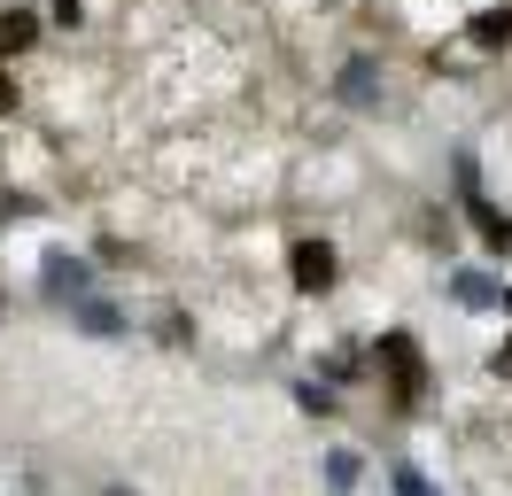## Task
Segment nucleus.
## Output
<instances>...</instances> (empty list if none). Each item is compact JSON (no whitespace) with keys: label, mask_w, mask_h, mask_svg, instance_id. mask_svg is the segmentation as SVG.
Listing matches in <instances>:
<instances>
[{"label":"nucleus","mask_w":512,"mask_h":496,"mask_svg":"<svg viewBox=\"0 0 512 496\" xmlns=\"http://www.w3.org/2000/svg\"><path fill=\"white\" fill-rule=\"evenodd\" d=\"M295 287H303V295H326V287H334V248L326 241L295 248Z\"/></svg>","instance_id":"f257e3e1"},{"label":"nucleus","mask_w":512,"mask_h":496,"mask_svg":"<svg viewBox=\"0 0 512 496\" xmlns=\"http://www.w3.org/2000/svg\"><path fill=\"white\" fill-rule=\"evenodd\" d=\"M450 295H458V303H474V310H489L505 287H497V279H481V272H458V279H450Z\"/></svg>","instance_id":"f03ea898"},{"label":"nucleus","mask_w":512,"mask_h":496,"mask_svg":"<svg viewBox=\"0 0 512 496\" xmlns=\"http://www.w3.org/2000/svg\"><path fill=\"white\" fill-rule=\"evenodd\" d=\"M381 357L396 365V388L412 396V388H419V357H412V341H404V334H396V341H381Z\"/></svg>","instance_id":"7ed1b4c3"},{"label":"nucleus","mask_w":512,"mask_h":496,"mask_svg":"<svg viewBox=\"0 0 512 496\" xmlns=\"http://www.w3.org/2000/svg\"><path fill=\"white\" fill-rule=\"evenodd\" d=\"M342 101L373 109V62H350V78H342Z\"/></svg>","instance_id":"20e7f679"},{"label":"nucleus","mask_w":512,"mask_h":496,"mask_svg":"<svg viewBox=\"0 0 512 496\" xmlns=\"http://www.w3.org/2000/svg\"><path fill=\"white\" fill-rule=\"evenodd\" d=\"M70 287H86V264L55 256V264H47V295H70Z\"/></svg>","instance_id":"39448f33"},{"label":"nucleus","mask_w":512,"mask_h":496,"mask_svg":"<svg viewBox=\"0 0 512 496\" xmlns=\"http://www.w3.org/2000/svg\"><path fill=\"white\" fill-rule=\"evenodd\" d=\"M474 225L489 233V248H512V217H497L489 202H474Z\"/></svg>","instance_id":"423d86ee"},{"label":"nucleus","mask_w":512,"mask_h":496,"mask_svg":"<svg viewBox=\"0 0 512 496\" xmlns=\"http://www.w3.org/2000/svg\"><path fill=\"white\" fill-rule=\"evenodd\" d=\"M32 16H0V55H16V47H32Z\"/></svg>","instance_id":"0eeeda50"},{"label":"nucleus","mask_w":512,"mask_h":496,"mask_svg":"<svg viewBox=\"0 0 512 496\" xmlns=\"http://www.w3.org/2000/svg\"><path fill=\"white\" fill-rule=\"evenodd\" d=\"M474 39H481V47H505V39H512V8H505V16H474Z\"/></svg>","instance_id":"6e6552de"},{"label":"nucleus","mask_w":512,"mask_h":496,"mask_svg":"<svg viewBox=\"0 0 512 496\" xmlns=\"http://www.w3.org/2000/svg\"><path fill=\"white\" fill-rule=\"evenodd\" d=\"M78 326H86V334H117L125 318H117V310H109V303H86V310H78Z\"/></svg>","instance_id":"1a4fd4ad"},{"label":"nucleus","mask_w":512,"mask_h":496,"mask_svg":"<svg viewBox=\"0 0 512 496\" xmlns=\"http://www.w3.org/2000/svg\"><path fill=\"white\" fill-rule=\"evenodd\" d=\"M326 489H357V458H350V450L326 458Z\"/></svg>","instance_id":"9d476101"},{"label":"nucleus","mask_w":512,"mask_h":496,"mask_svg":"<svg viewBox=\"0 0 512 496\" xmlns=\"http://www.w3.org/2000/svg\"><path fill=\"white\" fill-rule=\"evenodd\" d=\"M396 496H443V489H435L419 465H396Z\"/></svg>","instance_id":"9b49d317"},{"label":"nucleus","mask_w":512,"mask_h":496,"mask_svg":"<svg viewBox=\"0 0 512 496\" xmlns=\"http://www.w3.org/2000/svg\"><path fill=\"white\" fill-rule=\"evenodd\" d=\"M55 8V24H78V0H47Z\"/></svg>","instance_id":"f8f14e48"},{"label":"nucleus","mask_w":512,"mask_h":496,"mask_svg":"<svg viewBox=\"0 0 512 496\" xmlns=\"http://www.w3.org/2000/svg\"><path fill=\"white\" fill-rule=\"evenodd\" d=\"M0 109H8V86H0Z\"/></svg>","instance_id":"ddd939ff"},{"label":"nucleus","mask_w":512,"mask_h":496,"mask_svg":"<svg viewBox=\"0 0 512 496\" xmlns=\"http://www.w3.org/2000/svg\"><path fill=\"white\" fill-rule=\"evenodd\" d=\"M497 303H505V310H512V295H497Z\"/></svg>","instance_id":"4468645a"},{"label":"nucleus","mask_w":512,"mask_h":496,"mask_svg":"<svg viewBox=\"0 0 512 496\" xmlns=\"http://www.w3.org/2000/svg\"><path fill=\"white\" fill-rule=\"evenodd\" d=\"M109 496H132V489H109Z\"/></svg>","instance_id":"2eb2a0df"}]
</instances>
